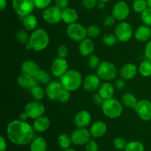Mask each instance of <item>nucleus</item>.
<instances>
[{"mask_svg": "<svg viewBox=\"0 0 151 151\" xmlns=\"http://www.w3.org/2000/svg\"><path fill=\"white\" fill-rule=\"evenodd\" d=\"M35 132L32 126L20 119L10 121L7 127L8 139L14 144L19 146L29 144L35 138Z\"/></svg>", "mask_w": 151, "mask_h": 151, "instance_id": "obj_1", "label": "nucleus"}, {"mask_svg": "<svg viewBox=\"0 0 151 151\" xmlns=\"http://www.w3.org/2000/svg\"><path fill=\"white\" fill-rule=\"evenodd\" d=\"M49 44L50 36L47 31L43 28H37L30 34L29 42L25 47L27 50L41 51L47 48Z\"/></svg>", "mask_w": 151, "mask_h": 151, "instance_id": "obj_2", "label": "nucleus"}, {"mask_svg": "<svg viewBox=\"0 0 151 151\" xmlns=\"http://www.w3.org/2000/svg\"><path fill=\"white\" fill-rule=\"evenodd\" d=\"M83 78L81 73L77 70H69L60 78V83L63 88L69 90L70 92L78 90L83 84Z\"/></svg>", "mask_w": 151, "mask_h": 151, "instance_id": "obj_3", "label": "nucleus"}, {"mask_svg": "<svg viewBox=\"0 0 151 151\" xmlns=\"http://www.w3.org/2000/svg\"><path fill=\"white\" fill-rule=\"evenodd\" d=\"M122 104L114 98L106 99L102 105V110L109 118H117L122 113Z\"/></svg>", "mask_w": 151, "mask_h": 151, "instance_id": "obj_4", "label": "nucleus"}, {"mask_svg": "<svg viewBox=\"0 0 151 151\" xmlns=\"http://www.w3.org/2000/svg\"><path fill=\"white\" fill-rule=\"evenodd\" d=\"M97 75L100 79L110 81L114 79L117 75L116 66L111 62H102L97 68Z\"/></svg>", "mask_w": 151, "mask_h": 151, "instance_id": "obj_5", "label": "nucleus"}, {"mask_svg": "<svg viewBox=\"0 0 151 151\" xmlns=\"http://www.w3.org/2000/svg\"><path fill=\"white\" fill-rule=\"evenodd\" d=\"M12 4L15 13L22 17L32 14L35 8L33 0H13Z\"/></svg>", "mask_w": 151, "mask_h": 151, "instance_id": "obj_6", "label": "nucleus"}, {"mask_svg": "<svg viewBox=\"0 0 151 151\" xmlns=\"http://www.w3.org/2000/svg\"><path fill=\"white\" fill-rule=\"evenodd\" d=\"M66 34L68 37L72 40L75 41H80V42L85 39L88 36L86 28L77 22L68 25L66 28Z\"/></svg>", "mask_w": 151, "mask_h": 151, "instance_id": "obj_7", "label": "nucleus"}, {"mask_svg": "<svg viewBox=\"0 0 151 151\" xmlns=\"http://www.w3.org/2000/svg\"><path fill=\"white\" fill-rule=\"evenodd\" d=\"M115 35L118 41L121 42H127L133 36V28L128 22H121L115 28Z\"/></svg>", "mask_w": 151, "mask_h": 151, "instance_id": "obj_8", "label": "nucleus"}, {"mask_svg": "<svg viewBox=\"0 0 151 151\" xmlns=\"http://www.w3.org/2000/svg\"><path fill=\"white\" fill-rule=\"evenodd\" d=\"M24 112L27 114L29 118L35 120L44 115L45 107L41 101L34 100L27 104L24 107Z\"/></svg>", "mask_w": 151, "mask_h": 151, "instance_id": "obj_9", "label": "nucleus"}, {"mask_svg": "<svg viewBox=\"0 0 151 151\" xmlns=\"http://www.w3.org/2000/svg\"><path fill=\"white\" fill-rule=\"evenodd\" d=\"M62 10L56 6H50L44 9L42 16L44 20L50 25H56L62 20Z\"/></svg>", "mask_w": 151, "mask_h": 151, "instance_id": "obj_10", "label": "nucleus"}, {"mask_svg": "<svg viewBox=\"0 0 151 151\" xmlns=\"http://www.w3.org/2000/svg\"><path fill=\"white\" fill-rule=\"evenodd\" d=\"M71 139L74 144L81 146V145L86 144L91 139V134L89 130L86 128H79L78 127L75 129L71 134Z\"/></svg>", "mask_w": 151, "mask_h": 151, "instance_id": "obj_11", "label": "nucleus"}, {"mask_svg": "<svg viewBox=\"0 0 151 151\" xmlns=\"http://www.w3.org/2000/svg\"><path fill=\"white\" fill-rule=\"evenodd\" d=\"M50 70L53 76L61 78L69 70V65L66 59L59 57L55 58L52 62Z\"/></svg>", "mask_w": 151, "mask_h": 151, "instance_id": "obj_12", "label": "nucleus"}, {"mask_svg": "<svg viewBox=\"0 0 151 151\" xmlns=\"http://www.w3.org/2000/svg\"><path fill=\"white\" fill-rule=\"evenodd\" d=\"M130 14L129 5L124 1L116 2L112 9V16L116 20L123 22Z\"/></svg>", "mask_w": 151, "mask_h": 151, "instance_id": "obj_13", "label": "nucleus"}, {"mask_svg": "<svg viewBox=\"0 0 151 151\" xmlns=\"http://www.w3.org/2000/svg\"><path fill=\"white\" fill-rule=\"evenodd\" d=\"M134 110L138 116L143 121L151 120V102L149 100L142 99L139 101Z\"/></svg>", "mask_w": 151, "mask_h": 151, "instance_id": "obj_14", "label": "nucleus"}, {"mask_svg": "<svg viewBox=\"0 0 151 151\" xmlns=\"http://www.w3.org/2000/svg\"><path fill=\"white\" fill-rule=\"evenodd\" d=\"M100 78L97 74H89L84 78L83 87L86 91L94 92L100 87Z\"/></svg>", "mask_w": 151, "mask_h": 151, "instance_id": "obj_15", "label": "nucleus"}, {"mask_svg": "<svg viewBox=\"0 0 151 151\" xmlns=\"http://www.w3.org/2000/svg\"><path fill=\"white\" fill-rule=\"evenodd\" d=\"M62 89L63 87L60 82L55 81H50L46 87V95L50 100H58Z\"/></svg>", "mask_w": 151, "mask_h": 151, "instance_id": "obj_16", "label": "nucleus"}, {"mask_svg": "<svg viewBox=\"0 0 151 151\" xmlns=\"http://www.w3.org/2000/svg\"><path fill=\"white\" fill-rule=\"evenodd\" d=\"M91 121V114L86 110H81L77 113L74 118V123L75 126L79 128H86L89 125Z\"/></svg>", "mask_w": 151, "mask_h": 151, "instance_id": "obj_17", "label": "nucleus"}, {"mask_svg": "<svg viewBox=\"0 0 151 151\" xmlns=\"http://www.w3.org/2000/svg\"><path fill=\"white\" fill-rule=\"evenodd\" d=\"M138 68L134 64L127 63L121 68L119 70L121 78L125 80H130L134 78L137 76Z\"/></svg>", "mask_w": 151, "mask_h": 151, "instance_id": "obj_18", "label": "nucleus"}, {"mask_svg": "<svg viewBox=\"0 0 151 151\" xmlns=\"http://www.w3.org/2000/svg\"><path fill=\"white\" fill-rule=\"evenodd\" d=\"M91 136L93 138H100L104 136L107 132V125L102 121H94L89 128Z\"/></svg>", "mask_w": 151, "mask_h": 151, "instance_id": "obj_19", "label": "nucleus"}, {"mask_svg": "<svg viewBox=\"0 0 151 151\" xmlns=\"http://www.w3.org/2000/svg\"><path fill=\"white\" fill-rule=\"evenodd\" d=\"M17 83L22 88L29 89V90L38 84V82L33 76L24 73H22L20 76H19L17 78Z\"/></svg>", "mask_w": 151, "mask_h": 151, "instance_id": "obj_20", "label": "nucleus"}, {"mask_svg": "<svg viewBox=\"0 0 151 151\" xmlns=\"http://www.w3.org/2000/svg\"><path fill=\"white\" fill-rule=\"evenodd\" d=\"M40 68L36 62L32 60H27L22 62L21 65V71L22 73L27 74V75L35 76L37 73L39 71Z\"/></svg>", "mask_w": 151, "mask_h": 151, "instance_id": "obj_21", "label": "nucleus"}, {"mask_svg": "<svg viewBox=\"0 0 151 151\" xmlns=\"http://www.w3.org/2000/svg\"><path fill=\"white\" fill-rule=\"evenodd\" d=\"M94 43L90 38H86L80 42L79 52L82 56H90L94 50Z\"/></svg>", "mask_w": 151, "mask_h": 151, "instance_id": "obj_22", "label": "nucleus"}, {"mask_svg": "<svg viewBox=\"0 0 151 151\" xmlns=\"http://www.w3.org/2000/svg\"><path fill=\"white\" fill-rule=\"evenodd\" d=\"M134 36L139 41H147L151 37V29L147 25H141L138 27L134 32Z\"/></svg>", "mask_w": 151, "mask_h": 151, "instance_id": "obj_23", "label": "nucleus"}, {"mask_svg": "<svg viewBox=\"0 0 151 151\" xmlns=\"http://www.w3.org/2000/svg\"><path fill=\"white\" fill-rule=\"evenodd\" d=\"M50 126V118L45 115H42V116L34 120L33 124H32L34 130L35 132H38V133H43V132L47 130Z\"/></svg>", "mask_w": 151, "mask_h": 151, "instance_id": "obj_24", "label": "nucleus"}, {"mask_svg": "<svg viewBox=\"0 0 151 151\" xmlns=\"http://www.w3.org/2000/svg\"><path fill=\"white\" fill-rule=\"evenodd\" d=\"M61 17L63 22L68 25H71L77 22L78 19V14L74 8L67 7L62 10Z\"/></svg>", "mask_w": 151, "mask_h": 151, "instance_id": "obj_25", "label": "nucleus"}, {"mask_svg": "<svg viewBox=\"0 0 151 151\" xmlns=\"http://www.w3.org/2000/svg\"><path fill=\"white\" fill-rule=\"evenodd\" d=\"M98 93L104 100L111 99V98H113L114 93V87L113 84H111L110 82L106 81L100 85Z\"/></svg>", "mask_w": 151, "mask_h": 151, "instance_id": "obj_26", "label": "nucleus"}, {"mask_svg": "<svg viewBox=\"0 0 151 151\" xmlns=\"http://www.w3.org/2000/svg\"><path fill=\"white\" fill-rule=\"evenodd\" d=\"M30 151H47V143L41 136L35 137L29 144Z\"/></svg>", "mask_w": 151, "mask_h": 151, "instance_id": "obj_27", "label": "nucleus"}, {"mask_svg": "<svg viewBox=\"0 0 151 151\" xmlns=\"http://www.w3.org/2000/svg\"><path fill=\"white\" fill-rule=\"evenodd\" d=\"M22 23H23V26L26 30L34 31L35 29H37L38 19L34 15L29 14L28 16L23 17Z\"/></svg>", "mask_w": 151, "mask_h": 151, "instance_id": "obj_28", "label": "nucleus"}, {"mask_svg": "<svg viewBox=\"0 0 151 151\" xmlns=\"http://www.w3.org/2000/svg\"><path fill=\"white\" fill-rule=\"evenodd\" d=\"M138 101L137 97L131 93H125L122 96V104L129 108H135Z\"/></svg>", "mask_w": 151, "mask_h": 151, "instance_id": "obj_29", "label": "nucleus"}, {"mask_svg": "<svg viewBox=\"0 0 151 151\" xmlns=\"http://www.w3.org/2000/svg\"><path fill=\"white\" fill-rule=\"evenodd\" d=\"M139 73L144 77L151 76V62L148 59L144 60L140 63L138 68Z\"/></svg>", "mask_w": 151, "mask_h": 151, "instance_id": "obj_30", "label": "nucleus"}, {"mask_svg": "<svg viewBox=\"0 0 151 151\" xmlns=\"http://www.w3.org/2000/svg\"><path fill=\"white\" fill-rule=\"evenodd\" d=\"M58 144L60 147V148H62L63 150H66L70 147L71 144L72 143L71 136L66 134V133H62L58 136Z\"/></svg>", "mask_w": 151, "mask_h": 151, "instance_id": "obj_31", "label": "nucleus"}, {"mask_svg": "<svg viewBox=\"0 0 151 151\" xmlns=\"http://www.w3.org/2000/svg\"><path fill=\"white\" fill-rule=\"evenodd\" d=\"M38 82L43 83V84H49L50 82V76L47 71L40 69L39 71L34 76Z\"/></svg>", "mask_w": 151, "mask_h": 151, "instance_id": "obj_32", "label": "nucleus"}, {"mask_svg": "<svg viewBox=\"0 0 151 151\" xmlns=\"http://www.w3.org/2000/svg\"><path fill=\"white\" fill-rule=\"evenodd\" d=\"M148 7L147 0H134L133 2V9L137 13H142Z\"/></svg>", "mask_w": 151, "mask_h": 151, "instance_id": "obj_33", "label": "nucleus"}, {"mask_svg": "<svg viewBox=\"0 0 151 151\" xmlns=\"http://www.w3.org/2000/svg\"><path fill=\"white\" fill-rule=\"evenodd\" d=\"M125 151H145V146L139 141H132L128 142Z\"/></svg>", "mask_w": 151, "mask_h": 151, "instance_id": "obj_34", "label": "nucleus"}, {"mask_svg": "<svg viewBox=\"0 0 151 151\" xmlns=\"http://www.w3.org/2000/svg\"><path fill=\"white\" fill-rule=\"evenodd\" d=\"M30 91L32 98L36 101L42 100L46 94V91H44V89L41 88L38 84L34 87L33 88L31 89Z\"/></svg>", "mask_w": 151, "mask_h": 151, "instance_id": "obj_35", "label": "nucleus"}, {"mask_svg": "<svg viewBox=\"0 0 151 151\" xmlns=\"http://www.w3.org/2000/svg\"><path fill=\"white\" fill-rule=\"evenodd\" d=\"M29 36L28 33L25 30H19L16 33V37L18 41L22 44H27L29 42Z\"/></svg>", "mask_w": 151, "mask_h": 151, "instance_id": "obj_36", "label": "nucleus"}, {"mask_svg": "<svg viewBox=\"0 0 151 151\" xmlns=\"http://www.w3.org/2000/svg\"><path fill=\"white\" fill-rule=\"evenodd\" d=\"M118 39L116 35L113 33H106L103 36V41L106 46L112 47L117 42Z\"/></svg>", "mask_w": 151, "mask_h": 151, "instance_id": "obj_37", "label": "nucleus"}, {"mask_svg": "<svg viewBox=\"0 0 151 151\" xmlns=\"http://www.w3.org/2000/svg\"><path fill=\"white\" fill-rule=\"evenodd\" d=\"M114 147L116 148V150H125V147H126L127 144H128V142H126L124 138L122 137H117L116 139H114L113 142Z\"/></svg>", "mask_w": 151, "mask_h": 151, "instance_id": "obj_38", "label": "nucleus"}, {"mask_svg": "<svg viewBox=\"0 0 151 151\" xmlns=\"http://www.w3.org/2000/svg\"><path fill=\"white\" fill-rule=\"evenodd\" d=\"M87 29V35L90 38H96L100 34V28L96 25H91L88 26Z\"/></svg>", "mask_w": 151, "mask_h": 151, "instance_id": "obj_39", "label": "nucleus"}, {"mask_svg": "<svg viewBox=\"0 0 151 151\" xmlns=\"http://www.w3.org/2000/svg\"><path fill=\"white\" fill-rule=\"evenodd\" d=\"M141 19L144 25L151 26V8L147 7L145 11L141 13Z\"/></svg>", "mask_w": 151, "mask_h": 151, "instance_id": "obj_40", "label": "nucleus"}, {"mask_svg": "<svg viewBox=\"0 0 151 151\" xmlns=\"http://www.w3.org/2000/svg\"><path fill=\"white\" fill-rule=\"evenodd\" d=\"M100 64V59L97 55H91L88 56V65L92 69L98 68V66Z\"/></svg>", "mask_w": 151, "mask_h": 151, "instance_id": "obj_41", "label": "nucleus"}, {"mask_svg": "<svg viewBox=\"0 0 151 151\" xmlns=\"http://www.w3.org/2000/svg\"><path fill=\"white\" fill-rule=\"evenodd\" d=\"M70 98H71L70 91L63 88L62 89L61 92H60V95H59V97L58 100L59 102H62V103H66V102H69Z\"/></svg>", "mask_w": 151, "mask_h": 151, "instance_id": "obj_42", "label": "nucleus"}, {"mask_svg": "<svg viewBox=\"0 0 151 151\" xmlns=\"http://www.w3.org/2000/svg\"><path fill=\"white\" fill-rule=\"evenodd\" d=\"M35 7L38 9H46L50 7L52 0H33Z\"/></svg>", "mask_w": 151, "mask_h": 151, "instance_id": "obj_43", "label": "nucleus"}, {"mask_svg": "<svg viewBox=\"0 0 151 151\" xmlns=\"http://www.w3.org/2000/svg\"><path fill=\"white\" fill-rule=\"evenodd\" d=\"M69 53V49H68L67 46L62 44V45L59 46L57 49V56L59 58H63L65 59L66 56H68Z\"/></svg>", "mask_w": 151, "mask_h": 151, "instance_id": "obj_44", "label": "nucleus"}, {"mask_svg": "<svg viewBox=\"0 0 151 151\" xmlns=\"http://www.w3.org/2000/svg\"><path fill=\"white\" fill-rule=\"evenodd\" d=\"M86 151H99V145L97 142L91 139L86 144Z\"/></svg>", "mask_w": 151, "mask_h": 151, "instance_id": "obj_45", "label": "nucleus"}, {"mask_svg": "<svg viewBox=\"0 0 151 151\" xmlns=\"http://www.w3.org/2000/svg\"><path fill=\"white\" fill-rule=\"evenodd\" d=\"M82 4L86 9L91 10L97 5V0H83Z\"/></svg>", "mask_w": 151, "mask_h": 151, "instance_id": "obj_46", "label": "nucleus"}, {"mask_svg": "<svg viewBox=\"0 0 151 151\" xmlns=\"http://www.w3.org/2000/svg\"><path fill=\"white\" fill-rule=\"evenodd\" d=\"M115 21H116V19L112 15H109V16H106L103 19V25L107 27L112 26V25H114Z\"/></svg>", "mask_w": 151, "mask_h": 151, "instance_id": "obj_47", "label": "nucleus"}, {"mask_svg": "<svg viewBox=\"0 0 151 151\" xmlns=\"http://www.w3.org/2000/svg\"><path fill=\"white\" fill-rule=\"evenodd\" d=\"M69 5V0H55V5L58 8L63 10L67 8Z\"/></svg>", "mask_w": 151, "mask_h": 151, "instance_id": "obj_48", "label": "nucleus"}, {"mask_svg": "<svg viewBox=\"0 0 151 151\" xmlns=\"http://www.w3.org/2000/svg\"><path fill=\"white\" fill-rule=\"evenodd\" d=\"M126 86V83H125V79L123 78H119L115 81V87L118 89V90H122Z\"/></svg>", "mask_w": 151, "mask_h": 151, "instance_id": "obj_49", "label": "nucleus"}, {"mask_svg": "<svg viewBox=\"0 0 151 151\" xmlns=\"http://www.w3.org/2000/svg\"><path fill=\"white\" fill-rule=\"evenodd\" d=\"M145 53L146 58L151 62V40L147 42L145 47Z\"/></svg>", "mask_w": 151, "mask_h": 151, "instance_id": "obj_50", "label": "nucleus"}, {"mask_svg": "<svg viewBox=\"0 0 151 151\" xmlns=\"http://www.w3.org/2000/svg\"><path fill=\"white\" fill-rule=\"evenodd\" d=\"M94 103H95L96 105H98V106H102L103 102H104V99L102 98V96H100L99 93H97V94L94 95Z\"/></svg>", "mask_w": 151, "mask_h": 151, "instance_id": "obj_51", "label": "nucleus"}, {"mask_svg": "<svg viewBox=\"0 0 151 151\" xmlns=\"http://www.w3.org/2000/svg\"><path fill=\"white\" fill-rule=\"evenodd\" d=\"M7 149V142L2 136H0V151H5Z\"/></svg>", "mask_w": 151, "mask_h": 151, "instance_id": "obj_52", "label": "nucleus"}, {"mask_svg": "<svg viewBox=\"0 0 151 151\" xmlns=\"http://www.w3.org/2000/svg\"><path fill=\"white\" fill-rule=\"evenodd\" d=\"M7 6V0H0V10L3 11Z\"/></svg>", "mask_w": 151, "mask_h": 151, "instance_id": "obj_53", "label": "nucleus"}, {"mask_svg": "<svg viewBox=\"0 0 151 151\" xmlns=\"http://www.w3.org/2000/svg\"><path fill=\"white\" fill-rule=\"evenodd\" d=\"M28 118H29V117H28L27 114L24 111V112H22V113L20 114V115H19V119L22 120V121H26V120Z\"/></svg>", "mask_w": 151, "mask_h": 151, "instance_id": "obj_54", "label": "nucleus"}, {"mask_svg": "<svg viewBox=\"0 0 151 151\" xmlns=\"http://www.w3.org/2000/svg\"><path fill=\"white\" fill-rule=\"evenodd\" d=\"M97 7L99 9H101L103 10L105 7V2H103V1H99V3H97Z\"/></svg>", "mask_w": 151, "mask_h": 151, "instance_id": "obj_55", "label": "nucleus"}, {"mask_svg": "<svg viewBox=\"0 0 151 151\" xmlns=\"http://www.w3.org/2000/svg\"><path fill=\"white\" fill-rule=\"evenodd\" d=\"M63 151H77L75 150V149H73V148H68V149H66V150H63Z\"/></svg>", "mask_w": 151, "mask_h": 151, "instance_id": "obj_56", "label": "nucleus"}, {"mask_svg": "<svg viewBox=\"0 0 151 151\" xmlns=\"http://www.w3.org/2000/svg\"><path fill=\"white\" fill-rule=\"evenodd\" d=\"M147 4H148V7H150L151 8V0H147Z\"/></svg>", "mask_w": 151, "mask_h": 151, "instance_id": "obj_57", "label": "nucleus"}, {"mask_svg": "<svg viewBox=\"0 0 151 151\" xmlns=\"http://www.w3.org/2000/svg\"><path fill=\"white\" fill-rule=\"evenodd\" d=\"M100 1H103V2H107V1H110V0H99Z\"/></svg>", "mask_w": 151, "mask_h": 151, "instance_id": "obj_58", "label": "nucleus"}]
</instances>
